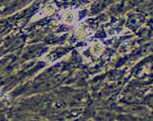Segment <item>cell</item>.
<instances>
[{
  "instance_id": "277c9868",
  "label": "cell",
  "mask_w": 153,
  "mask_h": 121,
  "mask_svg": "<svg viewBox=\"0 0 153 121\" xmlns=\"http://www.w3.org/2000/svg\"><path fill=\"white\" fill-rule=\"evenodd\" d=\"M76 34H77V36H78L80 39H84V38H86V37L88 36L87 29H86L84 26H79L78 28H77Z\"/></svg>"
},
{
  "instance_id": "6da1fadb",
  "label": "cell",
  "mask_w": 153,
  "mask_h": 121,
  "mask_svg": "<svg viewBox=\"0 0 153 121\" xmlns=\"http://www.w3.org/2000/svg\"><path fill=\"white\" fill-rule=\"evenodd\" d=\"M76 18L77 13L75 10H66L62 15V21L68 25L74 24V22L76 21Z\"/></svg>"
},
{
  "instance_id": "7a4b0ae2",
  "label": "cell",
  "mask_w": 153,
  "mask_h": 121,
  "mask_svg": "<svg viewBox=\"0 0 153 121\" xmlns=\"http://www.w3.org/2000/svg\"><path fill=\"white\" fill-rule=\"evenodd\" d=\"M56 10V6L54 4H51V5H48V6H46L44 9H42L40 12L35 15L32 18V21H35V20H38L40 18H42V17H45V16H49L51 15V14H53L55 12Z\"/></svg>"
},
{
  "instance_id": "3957f363",
  "label": "cell",
  "mask_w": 153,
  "mask_h": 121,
  "mask_svg": "<svg viewBox=\"0 0 153 121\" xmlns=\"http://www.w3.org/2000/svg\"><path fill=\"white\" fill-rule=\"evenodd\" d=\"M104 51V45L101 42H94L91 45V52L94 56H100Z\"/></svg>"
}]
</instances>
